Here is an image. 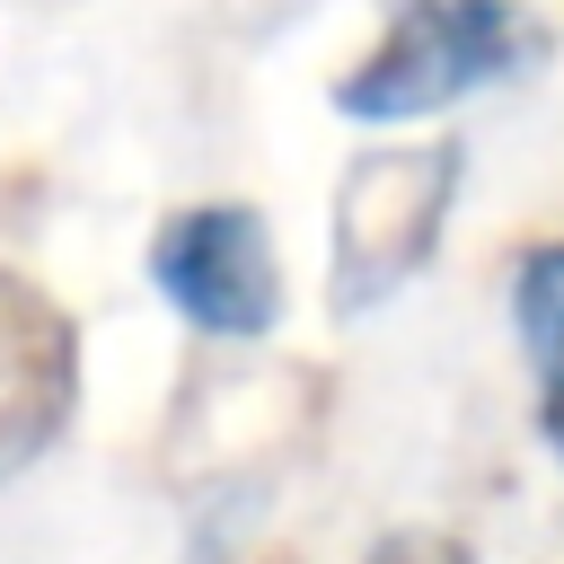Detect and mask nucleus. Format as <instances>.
<instances>
[{
	"instance_id": "nucleus-1",
	"label": "nucleus",
	"mask_w": 564,
	"mask_h": 564,
	"mask_svg": "<svg viewBox=\"0 0 564 564\" xmlns=\"http://www.w3.org/2000/svg\"><path fill=\"white\" fill-rule=\"evenodd\" d=\"M555 53L546 18L529 0H388L379 35L335 70V115L397 132L423 115H449L458 97H485Z\"/></svg>"
},
{
	"instance_id": "nucleus-2",
	"label": "nucleus",
	"mask_w": 564,
	"mask_h": 564,
	"mask_svg": "<svg viewBox=\"0 0 564 564\" xmlns=\"http://www.w3.org/2000/svg\"><path fill=\"white\" fill-rule=\"evenodd\" d=\"M467 150L458 141H370L352 150V167L335 176V212H326V300L335 317H370L379 300H397L458 203Z\"/></svg>"
},
{
	"instance_id": "nucleus-3",
	"label": "nucleus",
	"mask_w": 564,
	"mask_h": 564,
	"mask_svg": "<svg viewBox=\"0 0 564 564\" xmlns=\"http://www.w3.org/2000/svg\"><path fill=\"white\" fill-rule=\"evenodd\" d=\"M150 282L159 300L220 344H256L282 326V256L256 203H185L150 238Z\"/></svg>"
},
{
	"instance_id": "nucleus-4",
	"label": "nucleus",
	"mask_w": 564,
	"mask_h": 564,
	"mask_svg": "<svg viewBox=\"0 0 564 564\" xmlns=\"http://www.w3.org/2000/svg\"><path fill=\"white\" fill-rule=\"evenodd\" d=\"M79 414V326L53 291L0 264V476L35 467Z\"/></svg>"
},
{
	"instance_id": "nucleus-5",
	"label": "nucleus",
	"mask_w": 564,
	"mask_h": 564,
	"mask_svg": "<svg viewBox=\"0 0 564 564\" xmlns=\"http://www.w3.org/2000/svg\"><path fill=\"white\" fill-rule=\"evenodd\" d=\"M511 335L529 352V397H538V441L564 467V238L529 247L511 273Z\"/></svg>"
},
{
	"instance_id": "nucleus-6",
	"label": "nucleus",
	"mask_w": 564,
	"mask_h": 564,
	"mask_svg": "<svg viewBox=\"0 0 564 564\" xmlns=\"http://www.w3.org/2000/svg\"><path fill=\"white\" fill-rule=\"evenodd\" d=\"M361 564H476V546L449 529H388V538H370Z\"/></svg>"
}]
</instances>
